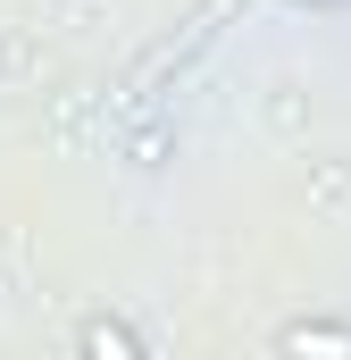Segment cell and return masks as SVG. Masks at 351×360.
I'll return each instance as SVG.
<instances>
[{"mask_svg":"<svg viewBox=\"0 0 351 360\" xmlns=\"http://www.w3.org/2000/svg\"><path fill=\"white\" fill-rule=\"evenodd\" d=\"M318 8H335V0H318Z\"/></svg>","mask_w":351,"mask_h":360,"instance_id":"obj_3","label":"cell"},{"mask_svg":"<svg viewBox=\"0 0 351 360\" xmlns=\"http://www.w3.org/2000/svg\"><path fill=\"white\" fill-rule=\"evenodd\" d=\"M284 352H318V360H351V327H326V319H301V327H284Z\"/></svg>","mask_w":351,"mask_h":360,"instance_id":"obj_1","label":"cell"},{"mask_svg":"<svg viewBox=\"0 0 351 360\" xmlns=\"http://www.w3.org/2000/svg\"><path fill=\"white\" fill-rule=\"evenodd\" d=\"M92 360H134L143 344H134V327H117V319H84V335H76Z\"/></svg>","mask_w":351,"mask_h":360,"instance_id":"obj_2","label":"cell"}]
</instances>
